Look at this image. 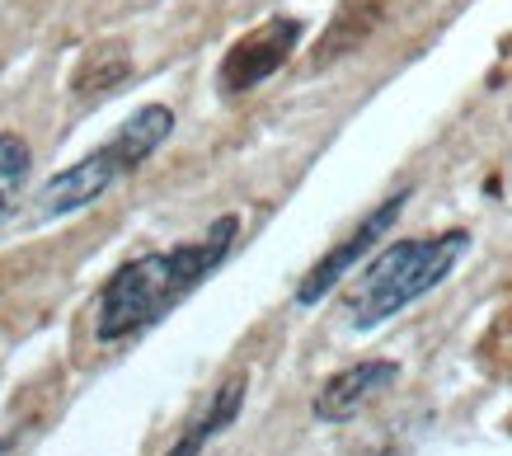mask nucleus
I'll use <instances>...</instances> for the list:
<instances>
[{
  "label": "nucleus",
  "mask_w": 512,
  "mask_h": 456,
  "mask_svg": "<svg viewBox=\"0 0 512 456\" xmlns=\"http://www.w3.org/2000/svg\"><path fill=\"white\" fill-rule=\"evenodd\" d=\"M235 236H240V217L226 212V217L212 221L198 240H184V245H174V250L127 259L109 283L99 287V297H94V334H99V344L137 339V334H146L156 320H165L193 287H202L217 273L221 259L231 254Z\"/></svg>",
  "instance_id": "1"
},
{
  "label": "nucleus",
  "mask_w": 512,
  "mask_h": 456,
  "mask_svg": "<svg viewBox=\"0 0 512 456\" xmlns=\"http://www.w3.org/2000/svg\"><path fill=\"white\" fill-rule=\"evenodd\" d=\"M470 250V231L451 226L437 236H414L395 240L386 250L367 259L362 278L353 283V292L343 297V315L353 330H376L386 325L390 315H400L404 306H414L419 297H428L451 268L461 264V254Z\"/></svg>",
  "instance_id": "2"
},
{
  "label": "nucleus",
  "mask_w": 512,
  "mask_h": 456,
  "mask_svg": "<svg viewBox=\"0 0 512 456\" xmlns=\"http://www.w3.org/2000/svg\"><path fill=\"white\" fill-rule=\"evenodd\" d=\"M170 132H174L170 104L137 109L104 146H94L85 160H76V165H66V170H57L47 179L43 193H38V217H66V212H80V207L99 203L118 179H127L137 165H146V160L156 156L160 146L170 142Z\"/></svg>",
  "instance_id": "3"
},
{
  "label": "nucleus",
  "mask_w": 512,
  "mask_h": 456,
  "mask_svg": "<svg viewBox=\"0 0 512 456\" xmlns=\"http://www.w3.org/2000/svg\"><path fill=\"white\" fill-rule=\"evenodd\" d=\"M301 43V19L292 15H273L264 24H254L245 38H235L231 52L221 57V90L226 95H245L254 85H264L273 71H282V62L296 52Z\"/></svg>",
  "instance_id": "4"
},
{
  "label": "nucleus",
  "mask_w": 512,
  "mask_h": 456,
  "mask_svg": "<svg viewBox=\"0 0 512 456\" xmlns=\"http://www.w3.org/2000/svg\"><path fill=\"white\" fill-rule=\"evenodd\" d=\"M404 203H409V189L390 193L386 203H381V207H372L367 217L357 221L353 231H348V236H343L339 245H334V250H329L325 259H320V264H315L311 273L301 278V287H296V306H315V301H320V297H329V292L339 287V278H343V273H353V268L362 264L367 254H372V245H376V240H381V236H386V231H390V226H395V217H400V212H404Z\"/></svg>",
  "instance_id": "5"
},
{
  "label": "nucleus",
  "mask_w": 512,
  "mask_h": 456,
  "mask_svg": "<svg viewBox=\"0 0 512 456\" xmlns=\"http://www.w3.org/2000/svg\"><path fill=\"white\" fill-rule=\"evenodd\" d=\"M395 381H400V367L390 358H372V362H357V367H343V372H334V377L320 386V395H315V419L343 424V419H353L357 409L372 405L376 395H386Z\"/></svg>",
  "instance_id": "6"
},
{
  "label": "nucleus",
  "mask_w": 512,
  "mask_h": 456,
  "mask_svg": "<svg viewBox=\"0 0 512 456\" xmlns=\"http://www.w3.org/2000/svg\"><path fill=\"white\" fill-rule=\"evenodd\" d=\"M245 391H249V381L245 377H231V381H221V391L207 400V409H202L198 419L188 424V433L179 442H174L165 456H198L207 442L217 438L221 428H231L235 424V414H240V405H245Z\"/></svg>",
  "instance_id": "7"
},
{
  "label": "nucleus",
  "mask_w": 512,
  "mask_h": 456,
  "mask_svg": "<svg viewBox=\"0 0 512 456\" xmlns=\"http://www.w3.org/2000/svg\"><path fill=\"white\" fill-rule=\"evenodd\" d=\"M127 71H132V57H127L123 43H99L76 71V95L80 99L109 95V90H118L127 80Z\"/></svg>",
  "instance_id": "8"
},
{
  "label": "nucleus",
  "mask_w": 512,
  "mask_h": 456,
  "mask_svg": "<svg viewBox=\"0 0 512 456\" xmlns=\"http://www.w3.org/2000/svg\"><path fill=\"white\" fill-rule=\"evenodd\" d=\"M376 19H381V5H376V0H348V5L339 10V19L329 24L325 48L315 52V62H329V57H339V52L357 48V43L376 29Z\"/></svg>",
  "instance_id": "9"
},
{
  "label": "nucleus",
  "mask_w": 512,
  "mask_h": 456,
  "mask_svg": "<svg viewBox=\"0 0 512 456\" xmlns=\"http://www.w3.org/2000/svg\"><path fill=\"white\" fill-rule=\"evenodd\" d=\"M29 170H33L29 142L0 127V221L10 217V207L19 203V193L29 184Z\"/></svg>",
  "instance_id": "10"
}]
</instances>
